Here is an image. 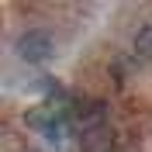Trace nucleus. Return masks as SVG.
<instances>
[{
	"label": "nucleus",
	"mask_w": 152,
	"mask_h": 152,
	"mask_svg": "<svg viewBox=\"0 0 152 152\" xmlns=\"http://www.w3.org/2000/svg\"><path fill=\"white\" fill-rule=\"evenodd\" d=\"M104 124H107V107L100 104V100H90L86 107L76 111V128H80V135L94 132V128H104Z\"/></svg>",
	"instance_id": "nucleus-2"
},
{
	"label": "nucleus",
	"mask_w": 152,
	"mask_h": 152,
	"mask_svg": "<svg viewBox=\"0 0 152 152\" xmlns=\"http://www.w3.org/2000/svg\"><path fill=\"white\" fill-rule=\"evenodd\" d=\"M14 48H18V56L24 59V62H45V59L56 52L52 35H45V31H24Z\"/></svg>",
	"instance_id": "nucleus-1"
},
{
	"label": "nucleus",
	"mask_w": 152,
	"mask_h": 152,
	"mask_svg": "<svg viewBox=\"0 0 152 152\" xmlns=\"http://www.w3.org/2000/svg\"><path fill=\"white\" fill-rule=\"evenodd\" d=\"M135 52L145 59H152V24H145L138 35H135Z\"/></svg>",
	"instance_id": "nucleus-4"
},
{
	"label": "nucleus",
	"mask_w": 152,
	"mask_h": 152,
	"mask_svg": "<svg viewBox=\"0 0 152 152\" xmlns=\"http://www.w3.org/2000/svg\"><path fill=\"white\" fill-rule=\"evenodd\" d=\"M80 149L83 152H111L114 149V132L111 128H94V132H83L80 135Z\"/></svg>",
	"instance_id": "nucleus-3"
}]
</instances>
